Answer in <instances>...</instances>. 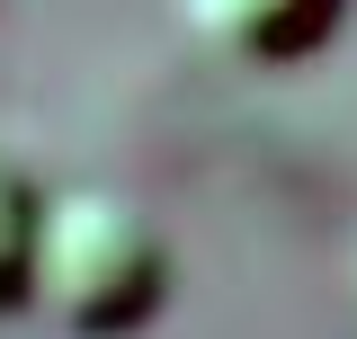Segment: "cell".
<instances>
[{
    "mask_svg": "<svg viewBox=\"0 0 357 339\" xmlns=\"http://www.w3.org/2000/svg\"><path fill=\"white\" fill-rule=\"evenodd\" d=\"M170 303V241L161 223L116 188H63L36 232L27 312H45L63 339H126Z\"/></svg>",
    "mask_w": 357,
    "mask_h": 339,
    "instance_id": "6da1fadb",
    "label": "cell"
},
{
    "mask_svg": "<svg viewBox=\"0 0 357 339\" xmlns=\"http://www.w3.org/2000/svg\"><path fill=\"white\" fill-rule=\"evenodd\" d=\"M340 9L349 0H178V18H188V36L223 54V63H304L312 45L340 27Z\"/></svg>",
    "mask_w": 357,
    "mask_h": 339,
    "instance_id": "7a4b0ae2",
    "label": "cell"
},
{
    "mask_svg": "<svg viewBox=\"0 0 357 339\" xmlns=\"http://www.w3.org/2000/svg\"><path fill=\"white\" fill-rule=\"evenodd\" d=\"M45 179L18 152H0V312H27V277H36V232H45Z\"/></svg>",
    "mask_w": 357,
    "mask_h": 339,
    "instance_id": "3957f363",
    "label": "cell"
},
{
    "mask_svg": "<svg viewBox=\"0 0 357 339\" xmlns=\"http://www.w3.org/2000/svg\"><path fill=\"white\" fill-rule=\"evenodd\" d=\"M349 295H357V268H349Z\"/></svg>",
    "mask_w": 357,
    "mask_h": 339,
    "instance_id": "277c9868",
    "label": "cell"
}]
</instances>
